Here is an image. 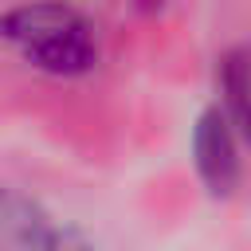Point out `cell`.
<instances>
[{
  "mask_svg": "<svg viewBox=\"0 0 251 251\" xmlns=\"http://www.w3.org/2000/svg\"><path fill=\"white\" fill-rule=\"evenodd\" d=\"M0 35L12 39L35 67L51 75H82L98 59L94 27L63 4H27L0 16Z\"/></svg>",
  "mask_w": 251,
  "mask_h": 251,
  "instance_id": "cell-1",
  "label": "cell"
},
{
  "mask_svg": "<svg viewBox=\"0 0 251 251\" xmlns=\"http://www.w3.org/2000/svg\"><path fill=\"white\" fill-rule=\"evenodd\" d=\"M192 153H196V169L204 176V184L212 192H231L235 176H239V161H235V145L227 133V122L220 110H204L192 133Z\"/></svg>",
  "mask_w": 251,
  "mask_h": 251,
  "instance_id": "cell-2",
  "label": "cell"
},
{
  "mask_svg": "<svg viewBox=\"0 0 251 251\" xmlns=\"http://www.w3.org/2000/svg\"><path fill=\"white\" fill-rule=\"evenodd\" d=\"M51 235L55 227L31 196L0 188V251H47Z\"/></svg>",
  "mask_w": 251,
  "mask_h": 251,
  "instance_id": "cell-3",
  "label": "cell"
},
{
  "mask_svg": "<svg viewBox=\"0 0 251 251\" xmlns=\"http://www.w3.org/2000/svg\"><path fill=\"white\" fill-rule=\"evenodd\" d=\"M224 90L243 122H251V51H231L224 59Z\"/></svg>",
  "mask_w": 251,
  "mask_h": 251,
  "instance_id": "cell-4",
  "label": "cell"
},
{
  "mask_svg": "<svg viewBox=\"0 0 251 251\" xmlns=\"http://www.w3.org/2000/svg\"><path fill=\"white\" fill-rule=\"evenodd\" d=\"M47 251H94V243L78 231V227H55L51 235V247Z\"/></svg>",
  "mask_w": 251,
  "mask_h": 251,
  "instance_id": "cell-5",
  "label": "cell"
},
{
  "mask_svg": "<svg viewBox=\"0 0 251 251\" xmlns=\"http://www.w3.org/2000/svg\"><path fill=\"white\" fill-rule=\"evenodd\" d=\"M247 129H251V122H247Z\"/></svg>",
  "mask_w": 251,
  "mask_h": 251,
  "instance_id": "cell-6",
  "label": "cell"
}]
</instances>
